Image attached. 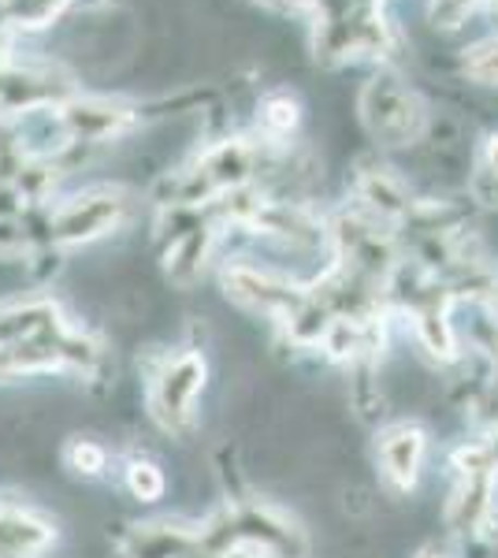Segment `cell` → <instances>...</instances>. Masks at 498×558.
<instances>
[{
    "instance_id": "cell-6",
    "label": "cell",
    "mask_w": 498,
    "mask_h": 558,
    "mask_svg": "<svg viewBox=\"0 0 498 558\" xmlns=\"http://www.w3.org/2000/svg\"><path fill=\"white\" fill-rule=\"evenodd\" d=\"M265 123L271 131H291L297 123V105L291 101V97H271V101L265 105Z\"/></svg>"
},
{
    "instance_id": "cell-7",
    "label": "cell",
    "mask_w": 498,
    "mask_h": 558,
    "mask_svg": "<svg viewBox=\"0 0 498 558\" xmlns=\"http://www.w3.org/2000/svg\"><path fill=\"white\" fill-rule=\"evenodd\" d=\"M71 462H75L83 473H97L105 465V451L97 444H86V439H83V444L71 447Z\"/></svg>"
},
{
    "instance_id": "cell-1",
    "label": "cell",
    "mask_w": 498,
    "mask_h": 558,
    "mask_svg": "<svg viewBox=\"0 0 498 558\" xmlns=\"http://www.w3.org/2000/svg\"><path fill=\"white\" fill-rule=\"evenodd\" d=\"M202 376H205V365L197 362L194 354H183L175 365H168V373L160 376V387H157V413L168 421V425H175V421L186 417L190 410V399L197 395V387H202Z\"/></svg>"
},
{
    "instance_id": "cell-2",
    "label": "cell",
    "mask_w": 498,
    "mask_h": 558,
    "mask_svg": "<svg viewBox=\"0 0 498 558\" xmlns=\"http://www.w3.org/2000/svg\"><path fill=\"white\" fill-rule=\"evenodd\" d=\"M120 216V202L116 197H78L57 216V235L60 239H94L105 235Z\"/></svg>"
},
{
    "instance_id": "cell-8",
    "label": "cell",
    "mask_w": 498,
    "mask_h": 558,
    "mask_svg": "<svg viewBox=\"0 0 498 558\" xmlns=\"http://www.w3.org/2000/svg\"><path fill=\"white\" fill-rule=\"evenodd\" d=\"M60 4H63V0H15V12H20L26 23L38 26L41 20H49Z\"/></svg>"
},
{
    "instance_id": "cell-3",
    "label": "cell",
    "mask_w": 498,
    "mask_h": 558,
    "mask_svg": "<svg viewBox=\"0 0 498 558\" xmlns=\"http://www.w3.org/2000/svg\"><path fill=\"white\" fill-rule=\"evenodd\" d=\"M421 451H424V436L416 428H391L379 444V454H384V470L394 484L410 488L416 481V465H421Z\"/></svg>"
},
{
    "instance_id": "cell-5",
    "label": "cell",
    "mask_w": 498,
    "mask_h": 558,
    "mask_svg": "<svg viewBox=\"0 0 498 558\" xmlns=\"http://www.w3.org/2000/svg\"><path fill=\"white\" fill-rule=\"evenodd\" d=\"M131 492L138 495V499H146V502H153V499H160L165 495V476H160V470L157 465H131Z\"/></svg>"
},
{
    "instance_id": "cell-4",
    "label": "cell",
    "mask_w": 498,
    "mask_h": 558,
    "mask_svg": "<svg viewBox=\"0 0 498 558\" xmlns=\"http://www.w3.org/2000/svg\"><path fill=\"white\" fill-rule=\"evenodd\" d=\"M465 71H469V78H476V83L495 86L498 83V41L476 45V49L465 57Z\"/></svg>"
}]
</instances>
